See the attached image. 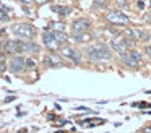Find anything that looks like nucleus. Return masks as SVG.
<instances>
[{"label":"nucleus","instance_id":"f257e3e1","mask_svg":"<svg viewBox=\"0 0 151 133\" xmlns=\"http://www.w3.org/2000/svg\"><path fill=\"white\" fill-rule=\"evenodd\" d=\"M86 55L89 60H109L111 50L106 45H93V47L86 49Z\"/></svg>","mask_w":151,"mask_h":133},{"label":"nucleus","instance_id":"f03ea898","mask_svg":"<svg viewBox=\"0 0 151 133\" xmlns=\"http://www.w3.org/2000/svg\"><path fill=\"white\" fill-rule=\"evenodd\" d=\"M106 18H107V21H111L112 24H127L128 21H130V18H128L127 15H124L122 12H119V10H111V12L106 15Z\"/></svg>","mask_w":151,"mask_h":133},{"label":"nucleus","instance_id":"7ed1b4c3","mask_svg":"<svg viewBox=\"0 0 151 133\" xmlns=\"http://www.w3.org/2000/svg\"><path fill=\"white\" fill-rule=\"evenodd\" d=\"M12 32L18 37H31L34 34V29L31 28V24H26V23H18L12 28Z\"/></svg>","mask_w":151,"mask_h":133},{"label":"nucleus","instance_id":"20e7f679","mask_svg":"<svg viewBox=\"0 0 151 133\" xmlns=\"http://www.w3.org/2000/svg\"><path fill=\"white\" fill-rule=\"evenodd\" d=\"M8 68H10V71H13V73H20V71H23L24 68H26V60L21 58V57H13L8 62Z\"/></svg>","mask_w":151,"mask_h":133},{"label":"nucleus","instance_id":"39448f33","mask_svg":"<svg viewBox=\"0 0 151 133\" xmlns=\"http://www.w3.org/2000/svg\"><path fill=\"white\" fill-rule=\"evenodd\" d=\"M42 42L47 45L49 49H55L59 45V41L55 37V31H47L42 34Z\"/></svg>","mask_w":151,"mask_h":133},{"label":"nucleus","instance_id":"423d86ee","mask_svg":"<svg viewBox=\"0 0 151 133\" xmlns=\"http://www.w3.org/2000/svg\"><path fill=\"white\" fill-rule=\"evenodd\" d=\"M62 55L67 57V58H72L73 63H76V65L81 63V55H80V52L75 50V49H72V47H63L62 49Z\"/></svg>","mask_w":151,"mask_h":133},{"label":"nucleus","instance_id":"0eeeda50","mask_svg":"<svg viewBox=\"0 0 151 133\" xmlns=\"http://www.w3.org/2000/svg\"><path fill=\"white\" fill-rule=\"evenodd\" d=\"M5 52H8V54L23 52V42L21 41H8L7 44H5Z\"/></svg>","mask_w":151,"mask_h":133},{"label":"nucleus","instance_id":"6e6552de","mask_svg":"<svg viewBox=\"0 0 151 133\" xmlns=\"http://www.w3.org/2000/svg\"><path fill=\"white\" fill-rule=\"evenodd\" d=\"M89 28V21L88 19H76L72 23V31L73 32H86Z\"/></svg>","mask_w":151,"mask_h":133},{"label":"nucleus","instance_id":"1a4fd4ad","mask_svg":"<svg viewBox=\"0 0 151 133\" xmlns=\"http://www.w3.org/2000/svg\"><path fill=\"white\" fill-rule=\"evenodd\" d=\"M111 47L114 49V50H117L119 54H125V50H127L125 39H124V37H114V39L111 41Z\"/></svg>","mask_w":151,"mask_h":133},{"label":"nucleus","instance_id":"9d476101","mask_svg":"<svg viewBox=\"0 0 151 133\" xmlns=\"http://www.w3.org/2000/svg\"><path fill=\"white\" fill-rule=\"evenodd\" d=\"M127 36L135 37V39H141V41H148V39H150V34H148V32L141 31V29H137V28L127 29Z\"/></svg>","mask_w":151,"mask_h":133},{"label":"nucleus","instance_id":"9b49d317","mask_svg":"<svg viewBox=\"0 0 151 133\" xmlns=\"http://www.w3.org/2000/svg\"><path fill=\"white\" fill-rule=\"evenodd\" d=\"M122 62H124L127 67H138V63H140V60H138L135 55H132V52L122 54Z\"/></svg>","mask_w":151,"mask_h":133},{"label":"nucleus","instance_id":"f8f14e48","mask_svg":"<svg viewBox=\"0 0 151 133\" xmlns=\"http://www.w3.org/2000/svg\"><path fill=\"white\" fill-rule=\"evenodd\" d=\"M47 63V67H52V68H60L62 67V60H60L59 57H57L55 54H50V55H47L46 57V60H44Z\"/></svg>","mask_w":151,"mask_h":133},{"label":"nucleus","instance_id":"ddd939ff","mask_svg":"<svg viewBox=\"0 0 151 133\" xmlns=\"http://www.w3.org/2000/svg\"><path fill=\"white\" fill-rule=\"evenodd\" d=\"M23 52H39V45L34 42H23Z\"/></svg>","mask_w":151,"mask_h":133},{"label":"nucleus","instance_id":"4468645a","mask_svg":"<svg viewBox=\"0 0 151 133\" xmlns=\"http://www.w3.org/2000/svg\"><path fill=\"white\" fill-rule=\"evenodd\" d=\"M89 39L88 34H85V32H73V41L75 42H86Z\"/></svg>","mask_w":151,"mask_h":133},{"label":"nucleus","instance_id":"2eb2a0df","mask_svg":"<svg viewBox=\"0 0 151 133\" xmlns=\"http://www.w3.org/2000/svg\"><path fill=\"white\" fill-rule=\"evenodd\" d=\"M52 8V12H57V13H60V15H68L72 10L68 8V6H59V5H52L50 6Z\"/></svg>","mask_w":151,"mask_h":133},{"label":"nucleus","instance_id":"dca6fc26","mask_svg":"<svg viewBox=\"0 0 151 133\" xmlns=\"http://www.w3.org/2000/svg\"><path fill=\"white\" fill-rule=\"evenodd\" d=\"M55 37H57V41H59V42H65L68 36H67L63 31H55Z\"/></svg>","mask_w":151,"mask_h":133},{"label":"nucleus","instance_id":"f3484780","mask_svg":"<svg viewBox=\"0 0 151 133\" xmlns=\"http://www.w3.org/2000/svg\"><path fill=\"white\" fill-rule=\"evenodd\" d=\"M125 39V44H127V47H128V45H130V47H132V45H135V41H133V39H128V37H124Z\"/></svg>","mask_w":151,"mask_h":133},{"label":"nucleus","instance_id":"a211bd4d","mask_svg":"<svg viewBox=\"0 0 151 133\" xmlns=\"http://www.w3.org/2000/svg\"><path fill=\"white\" fill-rule=\"evenodd\" d=\"M26 67L28 68H34V67H36V63H34L33 60H29V58H28V60H26Z\"/></svg>","mask_w":151,"mask_h":133},{"label":"nucleus","instance_id":"6ab92c4d","mask_svg":"<svg viewBox=\"0 0 151 133\" xmlns=\"http://www.w3.org/2000/svg\"><path fill=\"white\" fill-rule=\"evenodd\" d=\"M145 52H146V54L151 57V45H146V47H145Z\"/></svg>","mask_w":151,"mask_h":133},{"label":"nucleus","instance_id":"aec40b11","mask_svg":"<svg viewBox=\"0 0 151 133\" xmlns=\"http://www.w3.org/2000/svg\"><path fill=\"white\" fill-rule=\"evenodd\" d=\"M117 3L120 6H127V2H125V0H117Z\"/></svg>","mask_w":151,"mask_h":133},{"label":"nucleus","instance_id":"412c9836","mask_svg":"<svg viewBox=\"0 0 151 133\" xmlns=\"http://www.w3.org/2000/svg\"><path fill=\"white\" fill-rule=\"evenodd\" d=\"M143 133H151V127H146V128H143Z\"/></svg>","mask_w":151,"mask_h":133},{"label":"nucleus","instance_id":"4be33fe9","mask_svg":"<svg viewBox=\"0 0 151 133\" xmlns=\"http://www.w3.org/2000/svg\"><path fill=\"white\" fill-rule=\"evenodd\" d=\"M37 3H39V5H44V3H47V0H36Z\"/></svg>","mask_w":151,"mask_h":133},{"label":"nucleus","instance_id":"5701e85b","mask_svg":"<svg viewBox=\"0 0 151 133\" xmlns=\"http://www.w3.org/2000/svg\"><path fill=\"white\" fill-rule=\"evenodd\" d=\"M94 2H96V3H104L106 0H94Z\"/></svg>","mask_w":151,"mask_h":133},{"label":"nucleus","instance_id":"b1692460","mask_svg":"<svg viewBox=\"0 0 151 133\" xmlns=\"http://www.w3.org/2000/svg\"><path fill=\"white\" fill-rule=\"evenodd\" d=\"M20 2H26V3H29V2H31V0H20Z\"/></svg>","mask_w":151,"mask_h":133},{"label":"nucleus","instance_id":"393cba45","mask_svg":"<svg viewBox=\"0 0 151 133\" xmlns=\"http://www.w3.org/2000/svg\"><path fill=\"white\" fill-rule=\"evenodd\" d=\"M0 6H2V3H0Z\"/></svg>","mask_w":151,"mask_h":133},{"label":"nucleus","instance_id":"a878e982","mask_svg":"<svg viewBox=\"0 0 151 133\" xmlns=\"http://www.w3.org/2000/svg\"><path fill=\"white\" fill-rule=\"evenodd\" d=\"M150 2H151V0H150Z\"/></svg>","mask_w":151,"mask_h":133}]
</instances>
